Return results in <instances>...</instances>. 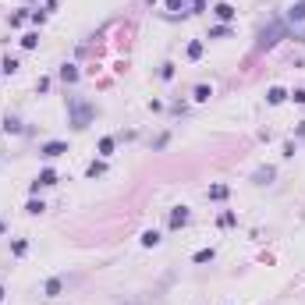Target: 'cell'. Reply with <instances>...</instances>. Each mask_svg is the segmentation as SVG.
I'll use <instances>...</instances> for the list:
<instances>
[{
    "instance_id": "1f68e13d",
    "label": "cell",
    "mask_w": 305,
    "mask_h": 305,
    "mask_svg": "<svg viewBox=\"0 0 305 305\" xmlns=\"http://www.w3.org/2000/svg\"><path fill=\"white\" fill-rule=\"evenodd\" d=\"M298 138H305V121H301V124H298Z\"/></svg>"
},
{
    "instance_id": "4dcf8cb0",
    "label": "cell",
    "mask_w": 305,
    "mask_h": 305,
    "mask_svg": "<svg viewBox=\"0 0 305 305\" xmlns=\"http://www.w3.org/2000/svg\"><path fill=\"white\" fill-rule=\"evenodd\" d=\"M291 99H294V103H301V107H305V89H294V92H291Z\"/></svg>"
},
{
    "instance_id": "2e32d148",
    "label": "cell",
    "mask_w": 305,
    "mask_h": 305,
    "mask_svg": "<svg viewBox=\"0 0 305 305\" xmlns=\"http://www.w3.org/2000/svg\"><path fill=\"white\" fill-rule=\"evenodd\" d=\"M287 18H291V22H305V0H298V4H291Z\"/></svg>"
},
{
    "instance_id": "d6986e66",
    "label": "cell",
    "mask_w": 305,
    "mask_h": 305,
    "mask_svg": "<svg viewBox=\"0 0 305 305\" xmlns=\"http://www.w3.org/2000/svg\"><path fill=\"white\" fill-rule=\"evenodd\" d=\"M202 50H206V46H202V39H192V43H188V57H192V61H199V57H202Z\"/></svg>"
},
{
    "instance_id": "7402d4cb",
    "label": "cell",
    "mask_w": 305,
    "mask_h": 305,
    "mask_svg": "<svg viewBox=\"0 0 305 305\" xmlns=\"http://www.w3.org/2000/svg\"><path fill=\"white\" fill-rule=\"evenodd\" d=\"M4 131L18 135V131H22V121H18V117H4Z\"/></svg>"
},
{
    "instance_id": "8fae6325",
    "label": "cell",
    "mask_w": 305,
    "mask_h": 305,
    "mask_svg": "<svg viewBox=\"0 0 305 305\" xmlns=\"http://www.w3.org/2000/svg\"><path fill=\"white\" fill-rule=\"evenodd\" d=\"M213 15H217L224 25H227V22H234V8H231V4H224V0H220V4L213 8Z\"/></svg>"
},
{
    "instance_id": "277c9868",
    "label": "cell",
    "mask_w": 305,
    "mask_h": 305,
    "mask_svg": "<svg viewBox=\"0 0 305 305\" xmlns=\"http://www.w3.org/2000/svg\"><path fill=\"white\" fill-rule=\"evenodd\" d=\"M64 152H68V142H61V138H50V142H43V145H39V157H46V160L64 157Z\"/></svg>"
},
{
    "instance_id": "ba28073f",
    "label": "cell",
    "mask_w": 305,
    "mask_h": 305,
    "mask_svg": "<svg viewBox=\"0 0 305 305\" xmlns=\"http://www.w3.org/2000/svg\"><path fill=\"white\" fill-rule=\"evenodd\" d=\"M284 99H287V92H284L280 85H270V89H266V103H270V107H280Z\"/></svg>"
},
{
    "instance_id": "d6a6232c",
    "label": "cell",
    "mask_w": 305,
    "mask_h": 305,
    "mask_svg": "<svg viewBox=\"0 0 305 305\" xmlns=\"http://www.w3.org/2000/svg\"><path fill=\"white\" fill-rule=\"evenodd\" d=\"M0 301H4V287H0Z\"/></svg>"
},
{
    "instance_id": "30bf717a",
    "label": "cell",
    "mask_w": 305,
    "mask_h": 305,
    "mask_svg": "<svg viewBox=\"0 0 305 305\" xmlns=\"http://www.w3.org/2000/svg\"><path fill=\"white\" fill-rule=\"evenodd\" d=\"M114 145H117V138H114V135L99 138V160H110V157H114Z\"/></svg>"
},
{
    "instance_id": "5bb4252c",
    "label": "cell",
    "mask_w": 305,
    "mask_h": 305,
    "mask_svg": "<svg viewBox=\"0 0 305 305\" xmlns=\"http://www.w3.org/2000/svg\"><path fill=\"white\" fill-rule=\"evenodd\" d=\"M167 11L171 15H192L188 11V0H167Z\"/></svg>"
},
{
    "instance_id": "52a82bcc",
    "label": "cell",
    "mask_w": 305,
    "mask_h": 305,
    "mask_svg": "<svg viewBox=\"0 0 305 305\" xmlns=\"http://www.w3.org/2000/svg\"><path fill=\"white\" fill-rule=\"evenodd\" d=\"M57 75H61V82H64V85H75V82H78V68H75V64H61V71H57Z\"/></svg>"
},
{
    "instance_id": "f546056e",
    "label": "cell",
    "mask_w": 305,
    "mask_h": 305,
    "mask_svg": "<svg viewBox=\"0 0 305 305\" xmlns=\"http://www.w3.org/2000/svg\"><path fill=\"white\" fill-rule=\"evenodd\" d=\"M188 4H192V15H202L206 11V0H188Z\"/></svg>"
},
{
    "instance_id": "d4e9b609",
    "label": "cell",
    "mask_w": 305,
    "mask_h": 305,
    "mask_svg": "<svg viewBox=\"0 0 305 305\" xmlns=\"http://www.w3.org/2000/svg\"><path fill=\"white\" fill-rule=\"evenodd\" d=\"M231 36V29L227 25H217V29H210V39H227Z\"/></svg>"
},
{
    "instance_id": "484cf974",
    "label": "cell",
    "mask_w": 305,
    "mask_h": 305,
    "mask_svg": "<svg viewBox=\"0 0 305 305\" xmlns=\"http://www.w3.org/2000/svg\"><path fill=\"white\" fill-rule=\"evenodd\" d=\"M25 18H29V11H15V15H11V18H8V22H11V29H18V25H22V22H25Z\"/></svg>"
},
{
    "instance_id": "4316f807",
    "label": "cell",
    "mask_w": 305,
    "mask_h": 305,
    "mask_svg": "<svg viewBox=\"0 0 305 305\" xmlns=\"http://www.w3.org/2000/svg\"><path fill=\"white\" fill-rule=\"evenodd\" d=\"M234 224H238V217H234L231 210H227V213H220V227H234Z\"/></svg>"
},
{
    "instance_id": "836d02e7",
    "label": "cell",
    "mask_w": 305,
    "mask_h": 305,
    "mask_svg": "<svg viewBox=\"0 0 305 305\" xmlns=\"http://www.w3.org/2000/svg\"><path fill=\"white\" fill-rule=\"evenodd\" d=\"M0 234H4V224H0Z\"/></svg>"
},
{
    "instance_id": "3957f363",
    "label": "cell",
    "mask_w": 305,
    "mask_h": 305,
    "mask_svg": "<svg viewBox=\"0 0 305 305\" xmlns=\"http://www.w3.org/2000/svg\"><path fill=\"white\" fill-rule=\"evenodd\" d=\"M188 220H192V210H188V206H174V210L167 213V227H171V231H181Z\"/></svg>"
},
{
    "instance_id": "9c48e42d",
    "label": "cell",
    "mask_w": 305,
    "mask_h": 305,
    "mask_svg": "<svg viewBox=\"0 0 305 305\" xmlns=\"http://www.w3.org/2000/svg\"><path fill=\"white\" fill-rule=\"evenodd\" d=\"M61 291H64V280H61V277H50V280L43 284V294H46V298H57Z\"/></svg>"
},
{
    "instance_id": "8992f818",
    "label": "cell",
    "mask_w": 305,
    "mask_h": 305,
    "mask_svg": "<svg viewBox=\"0 0 305 305\" xmlns=\"http://www.w3.org/2000/svg\"><path fill=\"white\" fill-rule=\"evenodd\" d=\"M227 195H231V185H224V181H217V185L206 188V199H210V202H224Z\"/></svg>"
},
{
    "instance_id": "f1b7e54d",
    "label": "cell",
    "mask_w": 305,
    "mask_h": 305,
    "mask_svg": "<svg viewBox=\"0 0 305 305\" xmlns=\"http://www.w3.org/2000/svg\"><path fill=\"white\" fill-rule=\"evenodd\" d=\"M160 78L171 82V78H174V64H164V68H160Z\"/></svg>"
},
{
    "instance_id": "ffe728a7",
    "label": "cell",
    "mask_w": 305,
    "mask_h": 305,
    "mask_svg": "<svg viewBox=\"0 0 305 305\" xmlns=\"http://www.w3.org/2000/svg\"><path fill=\"white\" fill-rule=\"evenodd\" d=\"M43 210H46V206H43V199H29V206H25V213H29V217H39Z\"/></svg>"
},
{
    "instance_id": "9a60e30c",
    "label": "cell",
    "mask_w": 305,
    "mask_h": 305,
    "mask_svg": "<svg viewBox=\"0 0 305 305\" xmlns=\"http://www.w3.org/2000/svg\"><path fill=\"white\" fill-rule=\"evenodd\" d=\"M160 241H164V238H160V231H142V245H145V248H157Z\"/></svg>"
},
{
    "instance_id": "6da1fadb",
    "label": "cell",
    "mask_w": 305,
    "mask_h": 305,
    "mask_svg": "<svg viewBox=\"0 0 305 305\" xmlns=\"http://www.w3.org/2000/svg\"><path fill=\"white\" fill-rule=\"evenodd\" d=\"M68 110H71V124H75V128H85V124L96 117V107H92V103H85V99H78V96H75V99H68Z\"/></svg>"
},
{
    "instance_id": "7a4b0ae2",
    "label": "cell",
    "mask_w": 305,
    "mask_h": 305,
    "mask_svg": "<svg viewBox=\"0 0 305 305\" xmlns=\"http://www.w3.org/2000/svg\"><path fill=\"white\" fill-rule=\"evenodd\" d=\"M284 36V25L280 22H273L270 29H263L259 32V43H256V50H270V46H277V39Z\"/></svg>"
},
{
    "instance_id": "7c38bea8",
    "label": "cell",
    "mask_w": 305,
    "mask_h": 305,
    "mask_svg": "<svg viewBox=\"0 0 305 305\" xmlns=\"http://www.w3.org/2000/svg\"><path fill=\"white\" fill-rule=\"evenodd\" d=\"M273 174H277L273 167H259V171L252 174V181H256V185H270V181H273Z\"/></svg>"
},
{
    "instance_id": "cb8c5ba5",
    "label": "cell",
    "mask_w": 305,
    "mask_h": 305,
    "mask_svg": "<svg viewBox=\"0 0 305 305\" xmlns=\"http://www.w3.org/2000/svg\"><path fill=\"white\" fill-rule=\"evenodd\" d=\"M0 71H4V75H15V71H18V61H15V57H4V64H0Z\"/></svg>"
},
{
    "instance_id": "ac0fdd59",
    "label": "cell",
    "mask_w": 305,
    "mask_h": 305,
    "mask_svg": "<svg viewBox=\"0 0 305 305\" xmlns=\"http://www.w3.org/2000/svg\"><path fill=\"white\" fill-rule=\"evenodd\" d=\"M22 46H25V50H36V46H39V32H25V36H22Z\"/></svg>"
},
{
    "instance_id": "44dd1931",
    "label": "cell",
    "mask_w": 305,
    "mask_h": 305,
    "mask_svg": "<svg viewBox=\"0 0 305 305\" xmlns=\"http://www.w3.org/2000/svg\"><path fill=\"white\" fill-rule=\"evenodd\" d=\"M192 96H195L199 103H206V99L213 96V89H210V85H195V92H192Z\"/></svg>"
},
{
    "instance_id": "4fadbf2b",
    "label": "cell",
    "mask_w": 305,
    "mask_h": 305,
    "mask_svg": "<svg viewBox=\"0 0 305 305\" xmlns=\"http://www.w3.org/2000/svg\"><path fill=\"white\" fill-rule=\"evenodd\" d=\"M99 174H107V160H92L85 167V178H99Z\"/></svg>"
},
{
    "instance_id": "83f0119b",
    "label": "cell",
    "mask_w": 305,
    "mask_h": 305,
    "mask_svg": "<svg viewBox=\"0 0 305 305\" xmlns=\"http://www.w3.org/2000/svg\"><path fill=\"white\" fill-rule=\"evenodd\" d=\"M46 15H50V11H46V8H43V11H29V18H32V22H36V25H43V22H46Z\"/></svg>"
},
{
    "instance_id": "5b68a950",
    "label": "cell",
    "mask_w": 305,
    "mask_h": 305,
    "mask_svg": "<svg viewBox=\"0 0 305 305\" xmlns=\"http://www.w3.org/2000/svg\"><path fill=\"white\" fill-rule=\"evenodd\" d=\"M50 185H57V171L43 167V171H39V178L32 181V195H39V188H50Z\"/></svg>"
},
{
    "instance_id": "e575fe53",
    "label": "cell",
    "mask_w": 305,
    "mask_h": 305,
    "mask_svg": "<svg viewBox=\"0 0 305 305\" xmlns=\"http://www.w3.org/2000/svg\"><path fill=\"white\" fill-rule=\"evenodd\" d=\"M149 4H152V0H149Z\"/></svg>"
},
{
    "instance_id": "e0dca14e",
    "label": "cell",
    "mask_w": 305,
    "mask_h": 305,
    "mask_svg": "<svg viewBox=\"0 0 305 305\" xmlns=\"http://www.w3.org/2000/svg\"><path fill=\"white\" fill-rule=\"evenodd\" d=\"M213 259H217V252H213V248H199V252L192 256V263H213Z\"/></svg>"
},
{
    "instance_id": "603a6c76",
    "label": "cell",
    "mask_w": 305,
    "mask_h": 305,
    "mask_svg": "<svg viewBox=\"0 0 305 305\" xmlns=\"http://www.w3.org/2000/svg\"><path fill=\"white\" fill-rule=\"evenodd\" d=\"M11 252H15V256H25V252H29V241H25V238H15V241H11Z\"/></svg>"
}]
</instances>
